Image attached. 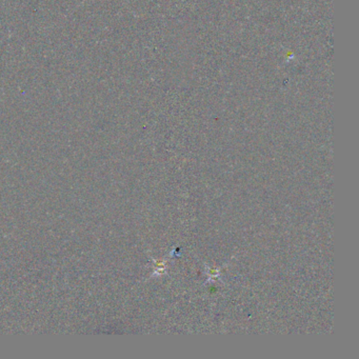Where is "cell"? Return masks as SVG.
Listing matches in <instances>:
<instances>
[{
  "mask_svg": "<svg viewBox=\"0 0 359 359\" xmlns=\"http://www.w3.org/2000/svg\"><path fill=\"white\" fill-rule=\"evenodd\" d=\"M85 1H86V0H83V1H82V3H83V2H85Z\"/></svg>",
  "mask_w": 359,
  "mask_h": 359,
  "instance_id": "cell-1",
  "label": "cell"
}]
</instances>
